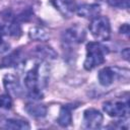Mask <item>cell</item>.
I'll use <instances>...</instances> for the list:
<instances>
[{"label":"cell","mask_w":130,"mask_h":130,"mask_svg":"<svg viewBox=\"0 0 130 130\" xmlns=\"http://www.w3.org/2000/svg\"><path fill=\"white\" fill-rule=\"evenodd\" d=\"M42 66L41 64H36L35 67L29 69L24 76V85L28 90V98L34 101L42 100L44 94L42 92L41 86L44 76L42 75Z\"/></svg>","instance_id":"obj_1"},{"label":"cell","mask_w":130,"mask_h":130,"mask_svg":"<svg viewBox=\"0 0 130 130\" xmlns=\"http://www.w3.org/2000/svg\"><path fill=\"white\" fill-rule=\"evenodd\" d=\"M108 48L99 42H89L86 45V58L83 66L86 70H92L93 68L102 65L105 62Z\"/></svg>","instance_id":"obj_2"},{"label":"cell","mask_w":130,"mask_h":130,"mask_svg":"<svg viewBox=\"0 0 130 130\" xmlns=\"http://www.w3.org/2000/svg\"><path fill=\"white\" fill-rule=\"evenodd\" d=\"M89 30L95 40L102 42L108 41L111 37V24L109 18L101 15L94 17L89 24Z\"/></svg>","instance_id":"obj_3"},{"label":"cell","mask_w":130,"mask_h":130,"mask_svg":"<svg viewBox=\"0 0 130 130\" xmlns=\"http://www.w3.org/2000/svg\"><path fill=\"white\" fill-rule=\"evenodd\" d=\"M103 109L111 117L114 118H126L129 114V103L128 101H108L104 103Z\"/></svg>","instance_id":"obj_4"},{"label":"cell","mask_w":130,"mask_h":130,"mask_svg":"<svg viewBox=\"0 0 130 130\" xmlns=\"http://www.w3.org/2000/svg\"><path fill=\"white\" fill-rule=\"evenodd\" d=\"M103 114L96 109H87L83 113V124L87 129H98L103 123Z\"/></svg>","instance_id":"obj_5"},{"label":"cell","mask_w":130,"mask_h":130,"mask_svg":"<svg viewBox=\"0 0 130 130\" xmlns=\"http://www.w3.org/2000/svg\"><path fill=\"white\" fill-rule=\"evenodd\" d=\"M85 38V32L83 28L79 27L78 25L72 26L64 31L63 34V42L68 45H75L83 42Z\"/></svg>","instance_id":"obj_6"},{"label":"cell","mask_w":130,"mask_h":130,"mask_svg":"<svg viewBox=\"0 0 130 130\" xmlns=\"http://www.w3.org/2000/svg\"><path fill=\"white\" fill-rule=\"evenodd\" d=\"M51 3L64 17H71L77 9L75 0H51Z\"/></svg>","instance_id":"obj_7"},{"label":"cell","mask_w":130,"mask_h":130,"mask_svg":"<svg viewBox=\"0 0 130 130\" xmlns=\"http://www.w3.org/2000/svg\"><path fill=\"white\" fill-rule=\"evenodd\" d=\"M101 12V7L98 4H82L77 6L76 13L80 17L93 19L94 17L99 16Z\"/></svg>","instance_id":"obj_8"},{"label":"cell","mask_w":130,"mask_h":130,"mask_svg":"<svg viewBox=\"0 0 130 130\" xmlns=\"http://www.w3.org/2000/svg\"><path fill=\"white\" fill-rule=\"evenodd\" d=\"M21 31L22 30H21V26H20L19 22L11 17H9L8 22L6 24L0 26V34L2 36L6 35V36L18 38L19 36H21Z\"/></svg>","instance_id":"obj_9"},{"label":"cell","mask_w":130,"mask_h":130,"mask_svg":"<svg viewBox=\"0 0 130 130\" xmlns=\"http://www.w3.org/2000/svg\"><path fill=\"white\" fill-rule=\"evenodd\" d=\"M4 86L8 94L19 96L22 93V88L19 84L18 79L13 75H6L4 77Z\"/></svg>","instance_id":"obj_10"},{"label":"cell","mask_w":130,"mask_h":130,"mask_svg":"<svg viewBox=\"0 0 130 130\" xmlns=\"http://www.w3.org/2000/svg\"><path fill=\"white\" fill-rule=\"evenodd\" d=\"M116 75H117V72L115 71V69L111 67H105L99 71V74H98L99 82L103 86H109L114 82Z\"/></svg>","instance_id":"obj_11"},{"label":"cell","mask_w":130,"mask_h":130,"mask_svg":"<svg viewBox=\"0 0 130 130\" xmlns=\"http://www.w3.org/2000/svg\"><path fill=\"white\" fill-rule=\"evenodd\" d=\"M72 107L70 105L63 106L59 112V116L57 119V122L62 127H67L72 122Z\"/></svg>","instance_id":"obj_12"},{"label":"cell","mask_w":130,"mask_h":130,"mask_svg":"<svg viewBox=\"0 0 130 130\" xmlns=\"http://www.w3.org/2000/svg\"><path fill=\"white\" fill-rule=\"evenodd\" d=\"M2 126L8 129H20V130H26L30 128L27 121L21 119H13V118L4 120L2 122Z\"/></svg>","instance_id":"obj_13"},{"label":"cell","mask_w":130,"mask_h":130,"mask_svg":"<svg viewBox=\"0 0 130 130\" xmlns=\"http://www.w3.org/2000/svg\"><path fill=\"white\" fill-rule=\"evenodd\" d=\"M21 60H22L21 51L17 50V51L12 52L8 56L4 57L3 60L0 63V67H12V66H15V65L19 64L21 62Z\"/></svg>","instance_id":"obj_14"},{"label":"cell","mask_w":130,"mask_h":130,"mask_svg":"<svg viewBox=\"0 0 130 130\" xmlns=\"http://www.w3.org/2000/svg\"><path fill=\"white\" fill-rule=\"evenodd\" d=\"M25 111L34 118H43L47 114V108L44 105L30 103L25 106Z\"/></svg>","instance_id":"obj_15"},{"label":"cell","mask_w":130,"mask_h":130,"mask_svg":"<svg viewBox=\"0 0 130 130\" xmlns=\"http://www.w3.org/2000/svg\"><path fill=\"white\" fill-rule=\"evenodd\" d=\"M35 53L39 58H42V59L52 60V59H55L57 57V54L53 50V48H51L49 46H46V45H41V46L36 47Z\"/></svg>","instance_id":"obj_16"},{"label":"cell","mask_w":130,"mask_h":130,"mask_svg":"<svg viewBox=\"0 0 130 130\" xmlns=\"http://www.w3.org/2000/svg\"><path fill=\"white\" fill-rule=\"evenodd\" d=\"M29 38L31 40L45 42V41H47L49 39V34L43 27L35 26V27L30 28V30H29Z\"/></svg>","instance_id":"obj_17"},{"label":"cell","mask_w":130,"mask_h":130,"mask_svg":"<svg viewBox=\"0 0 130 130\" xmlns=\"http://www.w3.org/2000/svg\"><path fill=\"white\" fill-rule=\"evenodd\" d=\"M12 107V99L10 94H0V109L8 110Z\"/></svg>","instance_id":"obj_18"},{"label":"cell","mask_w":130,"mask_h":130,"mask_svg":"<svg viewBox=\"0 0 130 130\" xmlns=\"http://www.w3.org/2000/svg\"><path fill=\"white\" fill-rule=\"evenodd\" d=\"M108 3L110 6L120 8V9L129 8V0H108Z\"/></svg>","instance_id":"obj_19"},{"label":"cell","mask_w":130,"mask_h":130,"mask_svg":"<svg viewBox=\"0 0 130 130\" xmlns=\"http://www.w3.org/2000/svg\"><path fill=\"white\" fill-rule=\"evenodd\" d=\"M129 31H130V29H129V24H127V23L122 24V26L120 27V34H123V35L128 36V35H129Z\"/></svg>","instance_id":"obj_20"},{"label":"cell","mask_w":130,"mask_h":130,"mask_svg":"<svg viewBox=\"0 0 130 130\" xmlns=\"http://www.w3.org/2000/svg\"><path fill=\"white\" fill-rule=\"evenodd\" d=\"M122 57L125 59V60H129V48H125L123 51H122Z\"/></svg>","instance_id":"obj_21"},{"label":"cell","mask_w":130,"mask_h":130,"mask_svg":"<svg viewBox=\"0 0 130 130\" xmlns=\"http://www.w3.org/2000/svg\"><path fill=\"white\" fill-rule=\"evenodd\" d=\"M2 37H3V36H2L1 34H0V45L2 44Z\"/></svg>","instance_id":"obj_22"}]
</instances>
